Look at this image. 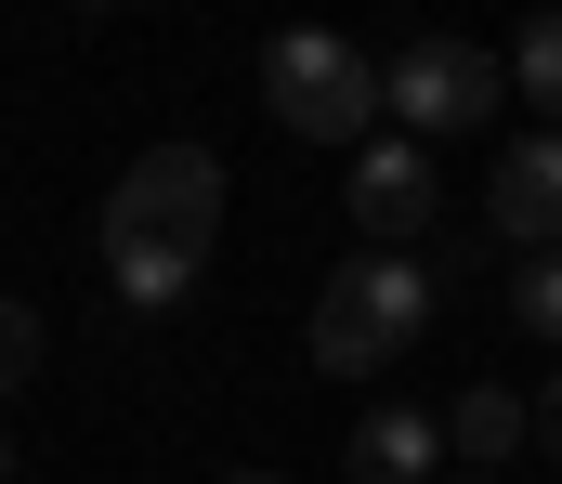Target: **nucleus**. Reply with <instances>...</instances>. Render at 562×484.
<instances>
[{
  "instance_id": "f257e3e1",
  "label": "nucleus",
  "mask_w": 562,
  "mask_h": 484,
  "mask_svg": "<svg viewBox=\"0 0 562 484\" xmlns=\"http://www.w3.org/2000/svg\"><path fill=\"white\" fill-rule=\"evenodd\" d=\"M210 236H223V158L210 145H144L92 223V262L132 315H183L196 275H210Z\"/></svg>"
},
{
  "instance_id": "f03ea898",
  "label": "nucleus",
  "mask_w": 562,
  "mask_h": 484,
  "mask_svg": "<svg viewBox=\"0 0 562 484\" xmlns=\"http://www.w3.org/2000/svg\"><path fill=\"white\" fill-rule=\"evenodd\" d=\"M431 327V275L406 262V249H353L327 289H314V380H380L406 340Z\"/></svg>"
},
{
  "instance_id": "7ed1b4c3",
  "label": "nucleus",
  "mask_w": 562,
  "mask_h": 484,
  "mask_svg": "<svg viewBox=\"0 0 562 484\" xmlns=\"http://www.w3.org/2000/svg\"><path fill=\"white\" fill-rule=\"evenodd\" d=\"M262 105H276V132H301V145H380L367 119H380V66L340 40V26H288V40H262Z\"/></svg>"
},
{
  "instance_id": "20e7f679",
  "label": "nucleus",
  "mask_w": 562,
  "mask_h": 484,
  "mask_svg": "<svg viewBox=\"0 0 562 484\" xmlns=\"http://www.w3.org/2000/svg\"><path fill=\"white\" fill-rule=\"evenodd\" d=\"M380 105L406 119V145L484 132V119L510 105V53H484V40H406V53L380 66Z\"/></svg>"
},
{
  "instance_id": "39448f33",
  "label": "nucleus",
  "mask_w": 562,
  "mask_h": 484,
  "mask_svg": "<svg viewBox=\"0 0 562 484\" xmlns=\"http://www.w3.org/2000/svg\"><path fill=\"white\" fill-rule=\"evenodd\" d=\"M431 210H445V183H431V145H367L353 158V223H367V249H406V236H431Z\"/></svg>"
},
{
  "instance_id": "423d86ee",
  "label": "nucleus",
  "mask_w": 562,
  "mask_h": 484,
  "mask_svg": "<svg viewBox=\"0 0 562 484\" xmlns=\"http://www.w3.org/2000/svg\"><path fill=\"white\" fill-rule=\"evenodd\" d=\"M497 236L537 262L562 249V132H524V145H497Z\"/></svg>"
},
{
  "instance_id": "0eeeda50",
  "label": "nucleus",
  "mask_w": 562,
  "mask_h": 484,
  "mask_svg": "<svg viewBox=\"0 0 562 484\" xmlns=\"http://www.w3.org/2000/svg\"><path fill=\"white\" fill-rule=\"evenodd\" d=\"M340 472H353V484H445V419H419V406H380V419H353Z\"/></svg>"
},
{
  "instance_id": "6e6552de",
  "label": "nucleus",
  "mask_w": 562,
  "mask_h": 484,
  "mask_svg": "<svg viewBox=\"0 0 562 484\" xmlns=\"http://www.w3.org/2000/svg\"><path fill=\"white\" fill-rule=\"evenodd\" d=\"M524 432H537V406H524V393H497V380H471V393L445 406V446H458L471 472H497V459H510Z\"/></svg>"
},
{
  "instance_id": "1a4fd4ad",
  "label": "nucleus",
  "mask_w": 562,
  "mask_h": 484,
  "mask_svg": "<svg viewBox=\"0 0 562 484\" xmlns=\"http://www.w3.org/2000/svg\"><path fill=\"white\" fill-rule=\"evenodd\" d=\"M510 92L537 105V132H562V13H537V26L510 40Z\"/></svg>"
},
{
  "instance_id": "9d476101",
  "label": "nucleus",
  "mask_w": 562,
  "mask_h": 484,
  "mask_svg": "<svg viewBox=\"0 0 562 484\" xmlns=\"http://www.w3.org/2000/svg\"><path fill=\"white\" fill-rule=\"evenodd\" d=\"M510 315H524V340H562V249L510 262Z\"/></svg>"
},
{
  "instance_id": "9b49d317",
  "label": "nucleus",
  "mask_w": 562,
  "mask_h": 484,
  "mask_svg": "<svg viewBox=\"0 0 562 484\" xmlns=\"http://www.w3.org/2000/svg\"><path fill=\"white\" fill-rule=\"evenodd\" d=\"M40 380V302H0V393Z\"/></svg>"
},
{
  "instance_id": "f8f14e48",
  "label": "nucleus",
  "mask_w": 562,
  "mask_h": 484,
  "mask_svg": "<svg viewBox=\"0 0 562 484\" xmlns=\"http://www.w3.org/2000/svg\"><path fill=\"white\" fill-rule=\"evenodd\" d=\"M537 446H550V472H562V380L537 393Z\"/></svg>"
},
{
  "instance_id": "ddd939ff",
  "label": "nucleus",
  "mask_w": 562,
  "mask_h": 484,
  "mask_svg": "<svg viewBox=\"0 0 562 484\" xmlns=\"http://www.w3.org/2000/svg\"><path fill=\"white\" fill-rule=\"evenodd\" d=\"M223 484H288V472H223Z\"/></svg>"
},
{
  "instance_id": "4468645a",
  "label": "nucleus",
  "mask_w": 562,
  "mask_h": 484,
  "mask_svg": "<svg viewBox=\"0 0 562 484\" xmlns=\"http://www.w3.org/2000/svg\"><path fill=\"white\" fill-rule=\"evenodd\" d=\"M0 484H13V432H0Z\"/></svg>"
},
{
  "instance_id": "2eb2a0df",
  "label": "nucleus",
  "mask_w": 562,
  "mask_h": 484,
  "mask_svg": "<svg viewBox=\"0 0 562 484\" xmlns=\"http://www.w3.org/2000/svg\"><path fill=\"white\" fill-rule=\"evenodd\" d=\"M445 484H484V472H445Z\"/></svg>"
}]
</instances>
